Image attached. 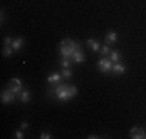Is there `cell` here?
<instances>
[{"instance_id": "6da1fadb", "label": "cell", "mask_w": 146, "mask_h": 139, "mask_svg": "<svg viewBox=\"0 0 146 139\" xmlns=\"http://www.w3.org/2000/svg\"><path fill=\"white\" fill-rule=\"evenodd\" d=\"M79 50V43H76L75 40L72 39H64L59 43V53H61L62 57H68L70 59L75 51Z\"/></svg>"}, {"instance_id": "7a4b0ae2", "label": "cell", "mask_w": 146, "mask_h": 139, "mask_svg": "<svg viewBox=\"0 0 146 139\" xmlns=\"http://www.w3.org/2000/svg\"><path fill=\"white\" fill-rule=\"evenodd\" d=\"M50 94H56V97L59 100H68L70 99V94H68V85H61L58 83L56 87L50 90Z\"/></svg>"}, {"instance_id": "3957f363", "label": "cell", "mask_w": 146, "mask_h": 139, "mask_svg": "<svg viewBox=\"0 0 146 139\" xmlns=\"http://www.w3.org/2000/svg\"><path fill=\"white\" fill-rule=\"evenodd\" d=\"M112 67H113V62L110 60V59L103 57V59H100V60H98V68H100V71H103V73L112 71Z\"/></svg>"}, {"instance_id": "277c9868", "label": "cell", "mask_w": 146, "mask_h": 139, "mask_svg": "<svg viewBox=\"0 0 146 139\" xmlns=\"http://www.w3.org/2000/svg\"><path fill=\"white\" fill-rule=\"evenodd\" d=\"M8 88L11 90L13 93H16V94H19L20 91H22V81L20 79H17V77H13L11 81H9V83H8Z\"/></svg>"}, {"instance_id": "5b68a950", "label": "cell", "mask_w": 146, "mask_h": 139, "mask_svg": "<svg viewBox=\"0 0 146 139\" xmlns=\"http://www.w3.org/2000/svg\"><path fill=\"white\" fill-rule=\"evenodd\" d=\"M131 138L132 139H146V131L143 130V128L132 127L131 128Z\"/></svg>"}, {"instance_id": "8992f818", "label": "cell", "mask_w": 146, "mask_h": 139, "mask_svg": "<svg viewBox=\"0 0 146 139\" xmlns=\"http://www.w3.org/2000/svg\"><path fill=\"white\" fill-rule=\"evenodd\" d=\"M14 99H16V93H13L9 88L2 93V104H11Z\"/></svg>"}, {"instance_id": "52a82bcc", "label": "cell", "mask_w": 146, "mask_h": 139, "mask_svg": "<svg viewBox=\"0 0 146 139\" xmlns=\"http://www.w3.org/2000/svg\"><path fill=\"white\" fill-rule=\"evenodd\" d=\"M62 77H64V76H61V74H59V73H53V74H50V76H48L47 82H48V83L61 82V81H62Z\"/></svg>"}, {"instance_id": "ba28073f", "label": "cell", "mask_w": 146, "mask_h": 139, "mask_svg": "<svg viewBox=\"0 0 146 139\" xmlns=\"http://www.w3.org/2000/svg\"><path fill=\"white\" fill-rule=\"evenodd\" d=\"M72 59H73V60H75L76 62V64H81V62H84V54H82L81 53V51H75V53H73V56H72Z\"/></svg>"}, {"instance_id": "9c48e42d", "label": "cell", "mask_w": 146, "mask_h": 139, "mask_svg": "<svg viewBox=\"0 0 146 139\" xmlns=\"http://www.w3.org/2000/svg\"><path fill=\"white\" fill-rule=\"evenodd\" d=\"M112 71L113 73H117V74H123L124 71H126V68H124V65H121V64H113V67H112Z\"/></svg>"}, {"instance_id": "30bf717a", "label": "cell", "mask_w": 146, "mask_h": 139, "mask_svg": "<svg viewBox=\"0 0 146 139\" xmlns=\"http://www.w3.org/2000/svg\"><path fill=\"white\" fill-rule=\"evenodd\" d=\"M113 42H117V33L115 31H109L106 36V43H113Z\"/></svg>"}, {"instance_id": "8fae6325", "label": "cell", "mask_w": 146, "mask_h": 139, "mask_svg": "<svg viewBox=\"0 0 146 139\" xmlns=\"http://www.w3.org/2000/svg\"><path fill=\"white\" fill-rule=\"evenodd\" d=\"M19 99L22 100L23 104H27V102L30 100V93L27 91V90H22V91L19 93Z\"/></svg>"}, {"instance_id": "7c38bea8", "label": "cell", "mask_w": 146, "mask_h": 139, "mask_svg": "<svg viewBox=\"0 0 146 139\" xmlns=\"http://www.w3.org/2000/svg\"><path fill=\"white\" fill-rule=\"evenodd\" d=\"M22 45H23V39H22V37H19V39L13 40V45H11V47L14 48V51H19L20 48H22Z\"/></svg>"}, {"instance_id": "4fadbf2b", "label": "cell", "mask_w": 146, "mask_h": 139, "mask_svg": "<svg viewBox=\"0 0 146 139\" xmlns=\"http://www.w3.org/2000/svg\"><path fill=\"white\" fill-rule=\"evenodd\" d=\"M109 59L113 62V64L120 62V59H121V57H120V53H117V51H110V53H109Z\"/></svg>"}, {"instance_id": "5bb4252c", "label": "cell", "mask_w": 146, "mask_h": 139, "mask_svg": "<svg viewBox=\"0 0 146 139\" xmlns=\"http://www.w3.org/2000/svg\"><path fill=\"white\" fill-rule=\"evenodd\" d=\"M87 43L90 45V47H92V50L95 51V53H98V51L101 50V48H100V43H98V42H95L93 39H89V40H87Z\"/></svg>"}, {"instance_id": "9a60e30c", "label": "cell", "mask_w": 146, "mask_h": 139, "mask_svg": "<svg viewBox=\"0 0 146 139\" xmlns=\"http://www.w3.org/2000/svg\"><path fill=\"white\" fill-rule=\"evenodd\" d=\"M76 93H78V90H76V87H73V85H68V94H70V99H72V97H75V96H76Z\"/></svg>"}, {"instance_id": "2e32d148", "label": "cell", "mask_w": 146, "mask_h": 139, "mask_svg": "<svg viewBox=\"0 0 146 139\" xmlns=\"http://www.w3.org/2000/svg\"><path fill=\"white\" fill-rule=\"evenodd\" d=\"M61 65H62V68H70V59H68V57H62Z\"/></svg>"}, {"instance_id": "e0dca14e", "label": "cell", "mask_w": 146, "mask_h": 139, "mask_svg": "<svg viewBox=\"0 0 146 139\" xmlns=\"http://www.w3.org/2000/svg\"><path fill=\"white\" fill-rule=\"evenodd\" d=\"M13 51H14V48H13V47H5V48H3V56L8 57V56L13 54Z\"/></svg>"}, {"instance_id": "ac0fdd59", "label": "cell", "mask_w": 146, "mask_h": 139, "mask_svg": "<svg viewBox=\"0 0 146 139\" xmlns=\"http://www.w3.org/2000/svg\"><path fill=\"white\" fill-rule=\"evenodd\" d=\"M62 76H64L65 79H70L72 77V70L70 68H64L62 70Z\"/></svg>"}, {"instance_id": "d6986e66", "label": "cell", "mask_w": 146, "mask_h": 139, "mask_svg": "<svg viewBox=\"0 0 146 139\" xmlns=\"http://www.w3.org/2000/svg\"><path fill=\"white\" fill-rule=\"evenodd\" d=\"M100 53H101L103 56H107V54H109V53H110V50H109V47H107V45H106V47H103V48H101V50H100Z\"/></svg>"}, {"instance_id": "ffe728a7", "label": "cell", "mask_w": 146, "mask_h": 139, "mask_svg": "<svg viewBox=\"0 0 146 139\" xmlns=\"http://www.w3.org/2000/svg\"><path fill=\"white\" fill-rule=\"evenodd\" d=\"M14 138H16V139H23L25 136H23V133H22L20 130H17L16 133H14Z\"/></svg>"}, {"instance_id": "44dd1931", "label": "cell", "mask_w": 146, "mask_h": 139, "mask_svg": "<svg viewBox=\"0 0 146 139\" xmlns=\"http://www.w3.org/2000/svg\"><path fill=\"white\" fill-rule=\"evenodd\" d=\"M13 45V39L11 37H5V47H11Z\"/></svg>"}, {"instance_id": "7402d4cb", "label": "cell", "mask_w": 146, "mask_h": 139, "mask_svg": "<svg viewBox=\"0 0 146 139\" xmlns=\"http://www.w3.org/2000/svg\"><path fill=\"white\" fill-rule=\"evenodd\" d=\"M50 138H51L50 133H45V131H42V133H40V139H50Z\"/></svg>"}, {"instance_id": "603a6c76", "label": "cell", "mask_w": 146, "mask_h": 139, "mask_svg": "<svg viewBox=\"0 0 146 139\" xmlns=\"http://www.w3.org/2000/svg\"><path fill=\"white\" fill-rule=\"evenodd\" d=\"M20 127H22V128H28V124H27V122H22V124H20Z\"/></svg>"}, {"instance_id": "cb8c5ba5", "label": "cell", "mask_w": 146, "mask_h": 139, "mask_svg": "<svg viewBox=\"0 0 146 139\" xmlns=\"http://www.w3.org/2000/svg\"><path fill=\"white\" fill-rule=\"evenodd\" d=\"M0 20H2V22L5 20V14H3V11H2V14H0Z\"/></svg>"}, {"instance_id": "d4e9b609", "label": "cell", "mask_w": 146, "mask_h": 139, "mask_svg": "<svg viewBox=\"0 0 146 139\" xmlns=\"http://www.w3.org/2000/svg\"><path fill=\"white\" fill-rule=\"evenodd\" d=\"M89 139H95V138H100V136H95V134H90V136H87Z\"/></svg>"}]
</instances>
